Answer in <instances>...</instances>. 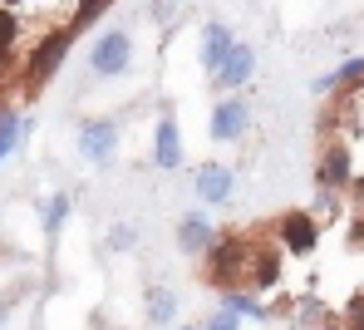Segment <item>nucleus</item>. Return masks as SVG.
Returning a JSON list of instances; mask_svg holds the SVG:
<instances>
[{
  "mask_svg": "<svg viewBox=\"0 0 364 330\" xmlns=\"http://www.w3.org/2000/svg\"><path fill=\"white\" fill-rule=\"evenodd\" d=\"M251 237L242 232H217L212 252L202 257V271H207V286L227 291V286H246V266H251Z\"/></svg>",
  "mask_w": 364,
  "mask_h": 330,
  "instance_id": "f257e3e1",
  "label": "nucleus"
},
{
  "mask_svg": "<svg viewBox=\"0 0 364 330\" xmlns=\"http://www.w3.org/2000/svg\"><path fill=\"white\" fill-rule=\"evenodd\" d=\"M74 30L69 25H55V30H45L35 45H30V55H25V94H40L55 74L64 69V60H69V50H74Z\"/></svg>",
  "mask_w": 364,
  "mask_h": 330,
  "instance_id": "f03ea898",
  "label": "nucleus"
},
{
  "mask_svg": "<svg viewBox=\"0 0 364 330\" xmlns=\"http://www.w3.org/2000/svg\"><path fill=\"white\" fill-rule=\"evenodd\" d=\"M74 143H79V158H84L89 168H109V163L119 158L123 124L114 119V114H94V119H79V133H74Z\"/></svg>",
  "mask_w": 364,
  "mask_h": 330,
  "instance_id": "7ed1b4c3",
  "label": "nucleus"
},
{
  "mask_svg": "<svg viewBox=\"0 0 364 330\" xmlns=\"http://www.w3.org/2000/svg\"><path fill=\"white\" fill-rule=\"evenodd\" d=\"M84 65H89L94 79H123V74L133 69V35H128V30H99V35L89 40Z\"/></svg>",
  "mask_w": 364,
  "mask_h": 330,
  "instance_id": "20e7f679",
  "label": "nucleus"
},
{
  "mask_svg": "<svg viewBox=\"0 0 364 330\" xmlns=\"http://www.w3.org/2000/svg\"><path fill=\"white\" fill-rule=\"evenodd\" d=\"M350 183H355V153H350V143L345 138H325L320 153H315V188L340 193Z\"/></svg>",
  "mask_w": 364,
  "mask_h": 330,
  "instance_id": "39448f33",
  "label": "nucleus"
},
{
  "mask_svg": "<svg viewBox=\"0 0 364 330\" xmlns=\"http://www.w3.org/2000/svg\"><path fill=\"white\" fill-rule=\"evenodd\" d=\"M276 247L291 252V257H310L320 247V222H315L310 207H291V212L276 217Z\"/></svg>",
  "mask_w": 364,
  "mask_h": 330,
  "instance_id": "423d86ee",
  "label": "nucleus"
},
{
  "mask_svg": "<svg viewBox=\"0 0 364 330\" xmlns=\"http://www.w3.org/2000/svg\"><path fill=\"white\" fill-rule=\"evenodd\" d=\"M192 193L202 198V207H227V202L237 198V168L217 163V158H202L192 168Z\"/></svg>",
  "mask_w": 364,
  "mask_h": 330,
  "instance_id": "0eeeda50",
  "label": "nucleus"
},
{
  "mask_svg": "<svg viewBox=\"0 0 364 330\" xmlns=\"http://www.w3.org/2000/svg\"><path fill=\"white\" fill-rule=\"evenodd\" d=\"M182 163H187V148H182L178 109H173V104H163V109H158V124H153V168L178 173Z\"/></svg>",
  "mask_w": 364,
  "mask_h": 330,
  "instance_id": "6e6552de",
  "label": "nucleus"
},
{
  "mask_svg": "<svg viewBox=\"0 0 364 330\" xmlns=\"http://www.w3.org/2000/svg\"><path fill=\"white\" fill-rule=\"evenodd\" d=\"M212 143H242L246 133H251V104H246V94H222L217 99V109H212Z\"/></svg>",
  "mask_w": 364,
  "mask_h": 330,
  "instance_id": "1a4fd4ad",
  "label": "nucleus"
},
{
  "mask_svg": "<svg viewBox=\"0 0 364 330\" xmlns=\"http://www.w3.org/2000/svg\"><path fill=\"white\" fill-rule=\"evenodd\" d=\"M232 50H237V30L227 20H202V30H197V65L207 74H217Z\"/></svg>",
  "mask_w": 364,
  "mask_h": 330,
  "instance_id": "9d476101",
  "label": "nucleus"
},
{
  "mask_svg": "<svg viewBox=\"0 0 364 330\" xmlns=\"http://www.w3.org/2000/svg\"><path fill=\"white\" fill-rule=\"evenodd\" d=\"M281 276H286L281 247L256 242V247H251V266H246V286H251L256 296H276V291H281Z\"/></svg>",
  "mask_w": 364,
  "mask_h": 330,
  "instance_id": "9b49d317",
  "label": "nucleus"
},
{
  "mask_svg": "<svg viewBox=\"0 0 364 330\" xmlns=\"http://www.w3.org/2000/svg\"><path fill=\"white\" fill-rule=\"evenodd\" d=\"M212 242H217V222H212L202 207H192V212L178 217V252L182 257H207Z\"/></svg>",
  "mask_w": 364,
  "mask_h": 330,
  "instance_id": "f8f14e48",
  "label": "nucleus"
},
{
  "mask_svg": "<svg viewBox=\"0 0 364 330\" xmlns=\"http://www.w3.org/2000/svg\"><path fill=\"white\" fill-rule=\"evenodd\" d=\"M251 74H256V50L246 40H237V50L227 55V65L212 74V89L217 94H242L246 84H251Z\"/></svg>",
  "mask_w": 364,
  "mask_h": 330,
  "instance_id": "ddd939ff",
  "label": "nucleus"
},
{
  "mask_svg": "<svg viewBox=\"0 0 364 330\" xmlns=\"http://www.w3.org/2000/svg\"><path fill=\"white\" fill-rule=\"evenodd\" d=\"M310 89H315V99H320V94H325V99H330V94H360L364 89V55L345 60V65L330 69V74H320Z\"/></svg>",
  "mask_w": 364,
  "mask_h": 330,
  "instance_id": "4468645a",
  "label": "nucleus"
},
{
  "mask_svg": "<svg viewBox=\"0 0 364 330\" xmlns=\"http://www.w3.org/2000/svg\"><path fill=\"white\" fill-rule=\"evenodd\" d=\"M222 311H232V316H242V321H261V326L276 321V316H271V301L256 296L251 286H227V291H222Z\"/></svg>",
  "mask_w": 364,
  "mask_h": 330,
  "instance_id": "2eb2a0df",
  "label": "nucleus"
},
{
  "mask_svg": "<svg viewBox=\"0 0 364 330\" xmlns=\"http://www.w3.org/2000/svg\"><path fill=\"white\" fill-rule=\"evenodd\" d=\"M178 311H182V301H178L173 286H148V291H143V321H148V326H158V330L173 326Z\"/></svg>",
  "mask_w": 364,
  "mask_h": 330,
  "instance_id": "dca6fc26",
  "label": "nucleus"
},
{
  "mask_svg": "<svg viewBox=\"0 0 364 330\" xmlns=\"http://www.w3.org/2000/svg\"><path fill=\"white\" fill-rule=\"evenodd\" d=\"M69 212H74V198H69V193H50V198L40 202V227H45V242H60Z\"/></svg>",
  "mask_w": 364,
  "mask_h": 330,
  "instance_id": "f3484780",
  "label": "nucleus"
},
{
  "mask_svg": "<svg viewBox=\"0 0 364 330\" xmlns=\"http://www.w3.org/2000/svg\"><path fill=\"white\" fill-rule=\"evenodd\" d=\"M20 40H25V25H20V15H15V5H0V69L15 60Z\"/></svg>",
  "mask_w": 364,
  "mask_h": 330,
  "instance_id": "a211bd4d",
  "label": "nucleus"
},
{
  "mask_svg": "<svg viewBox=\"0 0 364 330\" xmlns=\"http://www.w3.org/2000/svg\"><path fill=\"white\" fill-rule=\"evenodd\" d=\"M109 10H114V0H74V10H69V20H64V25H69L74 35H84V30H94Z\"/></svg>",
  "mask_w": 364,
  "mask_h": 330,
  "instance_id": "6ab92c4d",
  "label": "nucleus"
},
{
  "mask_svg": "<svg viewBox=\"0 0 364 330\" xmlns=\"http://www.w3.org/2000/svg\"><path fill=\"white\" fill-rule=\"evenodd\" d=\"M25 133H30V119H25L20 109H5V114H0V163L20 148V138H25Z\"/></svg>",
  "mask_w": 364,
  "mask_h": 330,
  "instance_id": "aec40b11",
  "label": "nucleus"
},
{
  "mask_svg": "<svg viewBox=\"0 0 364 330\" xmlns=\"http://www.w3.org/2000/svg\"><path fill=\"white\" fill-rule=\"evenodd\" d=\"M330 311H325V301H315V296H305V301H296V311H291V321L301 330H325L330 321H325Z\"/></svg>",
  "mask_w": 364,
  "mask_h": 330,
  "instance_id": "412c9836",
  "label": "nucleus"
},
{
  "mask_svg": "<svg viewBox=\"0 0 364 330\" xmlns=\"http://www.w3.org/2000/svg\"><path fill=\"white\" fill-rule=\"evenodd\" d=\"M104 247H109V252H133V247H138V227H133V222H109Z\"/></svg>",
  "mask_w": 364,
  "mask_h": 330,
  "instance_id": "4be33fe9",
  "label": "nucleus"
},
{
  "mask_svg": "<svg viewBox=\"0 0 364 330\" xmlns=\"http://www.w3.org/2000/svg\"><path fill=\"white\" fill-rule=\"evenodd\" d=\"M315 193H320V198H315V207H310V212H315V222L325 227V222H335V212H340V198H335V193H325V188H315Z\"/></svg>",
  "mask_w": 364,
  "mask_h": 330,
  "instance_id": "5701e85b",
  "label": "nucleus"
},
{
  "mask_svg": "<svg viewBox=\"0 0 364 330\" xmlns=\"http://www.w3.org/2000/svg\"><path fill=\"white\" fill-rule=\"evenodd\" d=\"M202 330H242V316H232V311H212V316H202Z\"/></svg>",
  "mask_w": 364,
  "mask_h": 330,
  "instance_id": "b1692460",
  "label": "nucleus"
},
{
  "mask_svg": "<svg viewBox=\"0 0 364 330\" xmlns=\"http://www.w3.org/2000/svg\"><path fill=\"white\" fill-rule=\"evenodd\" d=\"M345 330H364V291L350 296V306H345Z\"/></svg>",
  "mask_w": 364,
  "mask_h": 330,
  "instance_id": "393cba45",
  "label": "nucleus"
},
{
  "mask_svg": "<svg viewBox=\"0 0 364 330\" xmlns=\"http://www.w3.org/2000/svg\"><path fill=\"white\" fill-rule=\"evenodd\" d=\"M148 15H153V25H173V20H178V0H158Z\"/></svg>",
  "mask_w": 364,
  "mask_h": 330,
  "instance_id": "a878e982",
  "label": "nucleus"
},
{
  "mask_svg": "<svg viewBox=\"0 0 364 330\" xmlns=\"http://www.w3.org/2000/svg\"><path fill=\"white\" fill-rule=\"evenodd\" d=\"M350 247H355V252L364 247V222H355V227H350Z\"/></svg>",
  "mask_w": 364,
  "mask_h": 330,
  "instance_id": "bb28decb",
  "label": "nucleus"
},
{
  "mask_svg": "<svg viewBox=\"0 0 364 330\" xmlns=\"http://www.w3.org/2000/svg\"><path fill=\"white\" fill-rule=\"evenodd\" d=\"M350 193H355V202L364 207V178H355V183H350Z\"/></svg>",
  "mask_w": 364,
  "mask_h": 330,
  "instance_id": "cd10ccee",
  "label": "nucleus"
},
{
  "mask_svg": "<svg viewBox=\"0 0 364 330\" xmlns=\"http://www.w3.org/2000/svg\"><path fill=\"white\" fill-rule=\"evenodd\" d=\"M5 316H10V301H0V330H5Z\"/></svg>",
  "mask_w": 364,
  "mask_h": 330,
  "instance_id": "c85d7f7f",
  "label": "nucleus"
},
{
  "mask_svg": "<svg viewBox=\"0 0 364 330\" xmlns=\"http://www.w3.org/2000/svg\"><path fill=\"white\" fill-rule=\"evenodd\" d=\"M173 330H202V326H173Z\"/></svg>",
  "mask_w": 364,
  "mask_h": 330,
  "instance_id": "c756f323",
  "label": "nucleus"
},
{
  "mask_svg": "<svg viewBox=\"0 0 364 330\" xmlns=\"http://www.w3.org/2000/svg\"><path fill=\"white\" fill-rule=\"evenodd\" d=\"M5 109H10V104H5V94H0V114H5Z\"/></svg>",
  "mask_w": 364,
  "mask_h": 330,
  "instance_id": "7c9ffc66",
  "label": "nucleus"
},
{
  "mask_svg": "<svg viewBox=\"0 0 364 330\" xmlns=\"http://www.w3.org/2000/svg\"><path fill=\"white\" fill-rule=\"evenodd\" d=\"M5 5H25V0H5Z\"/></svg>",
  "mask_w": 364,
  "mask_h": 330,
  "instance_id": "2f4dec72",
  "label": "nucleus"
},
{
  "mask_svg": "<svg viewBox=\"0 0 364 330\" xmlns=\"http://www.w3.org/2000/svg\"><path fill=\"white\" fill-rule=\"evenodd\" d=\"M325 330H345V326H325Z\"/></svg>",
  "mask_w": 364,
  "mask_h": 330,
  "instance_id": "473e14b6",
  "label": "nucleus"
},
{
  "mask_svg": "<svg viewBox=\"0 0 364 330\" xmlns=\"http://www.w3.org/2000/svg\"><path fill=\"white\" fill-rule=\"evenodd\" d=\"M0 217H5V207H0Z\"/></svg>",
  "mask_w": 364,
  "mask_h": 330,
  "instance_id": "72a5a7b5",
  "label": "nucleus"
},
{
  "mask_svg": "<svg viewBox=\"0 0 364 330\" xmlns=\"http://www.w3.org/2000/svg\"><path fill=\"white\" fill-rule=\"evenodd\" d=\"M291 330H301V326H291Z\"/></svg>",
  "mask_w": 364,
  "mask_h": 330,
  "instance_id": "f704fd0d",
  "label": "nucleus"
}]
</instances>
